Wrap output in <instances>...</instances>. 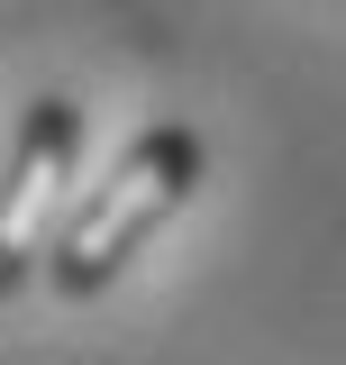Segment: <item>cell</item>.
I'll use <instances>...</instances> for the list:
<instances>
[{"label": "cell", "mask_w": 346, "mask_h": 365, "mask_svg": "<svg viewBox=\"0 0 346 365\" xmlns=\"http://www.w3.org/2000/svg\"><path fill=\"white\" fill-rule=\"evenodd\" d=\"M192 182H201V137L192 128H146L128 155L110 165V182L55 228V292L83 302L100 283H119V265L192 201Z\"/></svg>", "instance_id": "1"}, {"label": "cell", "mask_w": 346, "mask_h": 365, "mask_svg": "<svg viewBox=\"0 0 346 365\" xmlns=\"http://www.w3.org/2000/svg\"><path fill=\"white\" fill-rule=\"evenodd\" d=\"M73 165H83V110L73 101H37L19 119V146H9V174H0V292H19L37 247L64 220V192H73Z\"/></svg>", "instance_id": "2"}]
</instances>
